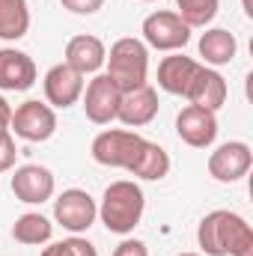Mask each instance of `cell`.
<instances>
[{"label":"cell","instance_id":"cell-1","mask_svg":"<svg viewBox=\"0 0 253 256\" xmlns=\"http://www.w3.org/2000/svg\"><path fill=\"white\" fill-rule=\"evenodd\" d=\"M196 242L206 256H253L250 224L226 208H214L200 220Z\"/></svg>","mask_w":253,"mask_h":256},{"label":"cell","instance_id":"cell-2","mask_svg":"<svg viewBox=\"0 0 253 256\" xmlns=\"http://www.w3.org/2000/svg\"><path fill=\"white\" fill-rule=\"evenodd\" d=\"M143 208H146V196L140 191V185L128 182V179H120V182H110L104 188L102 206H98V218L110 232L128 236L140 224Z\"/></svg>","mask_w":253,"mask_h":256},{"label":"cell","instance_id":"cell-3","mask_svg":"<svg viewBox=\"0 0 253 256\" xmlns=\"http://www.w3.org/2000/svg\"><path fill=\"white\" fill-rule=\"evenodd\" d=\"M108 78L116 84L120 92H131L137 86L146 84V74H149V51L140 39L126 36V39H116L110 45V54H108Z\"/></svg>","mask_w":253,"mask_h":256},{"label":"cell","instance_id":"cell-4","mask_svg":"<svg viewBox=\"0 0 253 256\" xmlns=\"http://www.w3.org/2000/svg\"><path fill=\"white\" fill-rule=\"evenodd\" d=\"M146 137H140L137 131H126V128H108L102 134H96L92 140V158L104 167H122L128 170L134 164V158L140 155Z\"/></svg>","mask_w":253,"mask_h":256},{"label":"cell","instance_id":"cell-5","mask_svg":"<svg viewBox=\"0 0 253 256\" xmlns=\"http://www.w3.org/2000/svg\"><path fill=\"white\" fill-rule=\"evenodd\" d=\"M9 131H15L21 140H30V143H45L54 137L57 131V114L51 104H42V102H24L12 110V126Z\"/></svg>","mask_w":253,"mask_h":256},{"label":"cell","instance_id":"cell-6","mask_svg":"<svg viewBox=\"0 0 253 256\" xmlns=\"http://www.w3.org/2000/svg\"><path fill=\"white\" fill-rule=\"evenodd\" d=\"M143 39H146V45H152L158 51H179V48L188 45L190 27L176 12L161 9V12L146 15V21H143Z\"/></svg>","mask_w":253,"mask_h":256},{"label":"cell","instance_id":"cell-7","mask_svg":"<svg viewBox=\"0 0 253 256\" xmlns=\"http://www.w3.org/2000/svg\"><path fill=\"white\" fill-rule=\"evenodd\" d=\"M54 218L68 232H86L98 218V206L86 191L68 188L54 200Z\"/></svg>","mask_w":253,"mask_h":256},{"label":"cell","instance_id":"cell-8","mask_svg":"<svg viewBox=\"0 0 253 256\" xmlns=\"http://www.w3.org/2000/svg\"><path fill=\"white\" fill-rule=\"evenodd\" d=\"M120 98H122V92L116 90V84L108 74H96L84 90V114H86V120L96 122V126H108L110 120H116Z\"/></svg>","mask_w":253,"mask_h":256},{"label":"cell","instance_id":"cell-9","mask_svg":"<svg viewBox=\"0 0 253 256\" xmlns=\"http://www.w3.org/2000/svg\"><path fill=\"white\" fill-rule=\"evenodd\" d=\"M253 164V152L244 140H230L224 146H218L208 155V173L218 182H238L248 176Z\"/></svg>","mask_w":253,"mask_h":256},{"label":"cell","instance_id":"cell-10","mask_svg":"<svg viewBox=\"0 0 253 256\" xmlns=\"http://www.w3.org/2000/svg\"><path fill=\"white\" fill-rule=\"evenodd\" d=\"M54 188H57L54 173L42 164H24L12 176V194L21 202H30V206H42L45 200H51Z\"/></svg>","mask_w":253,"mask_h":256},{"label":"cell","instance_id":"cell-11","mask_svg":"<svg viewBox=\"0 0 253 256\" xmlns=\"http://www.w3.org/2000/svg\"><path fill=\"white\" fill-rule=\"evenodd\" d=\"M176 134L188 146H194V149L212 146L214 137H218V116H214V110H206V108H196V104L182 108V114L176 116Z\"/></svg>","mask_w":253,"mask_h":256},{"label":"cell","instance_id":"cell-12","mask_svg":"<svg viewBox=\"0 0 253 256\" xmlns=\"http://www.w3.org/2000/svg\"><path fill=\"white\" fill-rule=\"evenodd\" d=\"M84 96V74H78L72 66L57 63L45 74V98L51 108H72Z\"/></svg>","mask_w":253,"mask_h":256},{"label":"cell","instance_id":"cell-13","mask_svg":"<svg viewBox=\"0 0 253 256\" xmlns=\"http://www.w3.org/2000/svg\"><path fill=\"white\" fill-rule=\"evenodd\" d=\"M226 96H230L226 80H224L214 68H208V66H200V68H196L188 92H185V98H188L190 104L206 108V110H220L224 102H226Z\"/></svg>","mask_w":253,"mask_h":256},{"label":"cell","instance_id":"cell-14","mask_svg":"<svg viewBox=\"0 0 253 256\" xmlns=\"http://www.w3.org/2000/svg\"><path fill=\"white\" fill-rule=\"evenodd\" d=\"M36 84V63L30 54L15 48H0V90L6 92H24Z\"/></svg>","mask_w":253,"mask_h":256},{"label":"cell","instance_id":"cell-15","mask_svg":"<svg viewBox=\"0 0 253 256\" xmlns=\"http://www.w3.org/2000/svg\"><path fill=\"white\" fill-rule=\"evenodd\" d=\"M158 116V92L143 84L131 92H122L120 98V110H116V120L126 122L128 128H140V126H149L152 120Z\"/></svg>","mask_w":253,"mask_h":256},{"label":"cell","instance_id":"cell-16","mask_svg":"<svg viewBox=\"0 0 253 256\" xmlns=\"http://www.w3.org/2000/svg\"><path fill=\"white\" fill-rule=\"evenodd\" d=\"M108 60V48L98 36H90V33H80V36H72L68 45H66V66H72L78 74H96Z\"/></svg>","mask_w":253,"mask_h":256},{"label":"cell","instance_id":"cell-17","mask_svg":"<svg viewBox=\"0 0 253 256\" xmlns=\"http://www.w3.org/2000/svg\"><path fill=\"white\" fill-rule=\"evenodd\" d=\"M196 68H200V63L185 57V54L164 57L158 63V86L164 92H170V96H185L190 80H194V74H196Z\"/></svg>","mask_w":253,"mask_h":256},{"label":"cell","instance_id":"cell-18","mask_svg":"<svg viewBox=\"0 0 253 256\" xmlns=\"http://www.w3.org/2000/svg\"><path fill=\"white\" fill-rule=\"evenodd\" d=\"M238 42L230 30L224 27H212L200 36V57L206 60V66H226L236 60Z\"/></svg>","mask_w":253,"mask_h":256},{"label":"cell","instance_id":"cell-19","mask_svg":"<svg viewBox=\"0 0 253 256\" xmlns=\"http://www.w3.org/2000/svg\"><path fill=\"white\" fill-rule=\"evenodd\" d=\"M128 173H134L137 179H146V182L164 179V176L170 173V155H167V149H161L158 143L146 140L143 149H140V155H137L134 164L128 167Z\"/></svg>","mask_w":253,"mask_h":256},{"label":"cell","instance_id":"cell-20","mask_svg":"<svg viewBox=\"0 0 253 256\" xmlns=\"http://www.w3.org/2000/svg\"><path fill=\"white\" fill-rule=\"evenodd\" d=\"M30 30V6L27 0H0V39L18 42Z\"/></svg>","mask_w":253,"mask_h":256},{"label":"cell","instance_id":"cell-21","mask_svg":"<svg viewBox=\"0 0 253 256\" xmlns=\"http://www.w3.org/2000/svg\"><path fill=\"white\" fill-rule=\"evenodd\" d=\"M51 236H54V224L45 214H39V212H27V214H21L12 224V238L21 242V244H30V248L48 244Z\"/></svg>","mask_w":253,"mask_h":256},{"label":"cell","instance_id":"cell-22","mask_svg":"<svg viewBox=\"0 0 253 256\" xmlns=\"http://www.w3.org/2000/svg\"><path fill=\"white\" fill-rule=\"evenodd\" d=\"M176 6H179L176 15H179L188 27H206V24L218 15L220 0H176Z\"/></svg>","mask_w":253,"mask_h":256},{"label":"cell","instance_id":"cell-23","mask_svg":"<svg viewBox=\"0 0 253 256\" xmlns=\"http://www.w3.org/2000/svg\"><path fill=\"white\" fill-rule=\"evenodd\" d=\"M39 256H98V250L86 242V238H63V242H54L48 244Z\"/></svg>","mask_w":253,"mask_h":256},{"label":"cell","instance_id":"cell-24","mask_svg":"<svg viewBox=\"0 0 253 256\" xmlns=\"http://www.w3.org/2000/svg\"><path fill=\"white\" fill-rule=\"evenodd\" d=\"M15 158H18V149H15V137H12V131H9V134L0 137V173L12 170V167H15Z\"/></svg>","mask_w":253,"mask_h":256},{"label":"cell","instance_id":"cell-25","mask_svg":"<svg viewBox=\"0 0 253 256\" xmlns=\"http://www.w3.org/2000/svg\"><path fill=\"white\" fill-rule=\"evenodd\" d=\"M60 3L74 15H96L104 6V0H60Z\"/></svg>","mask_w":253,"mask_h":256},{"label":"cell","instance_id":"cell-26","mask_svg":"<svg viewBox=\"0 0 253 256\" xmlns=\"http://www.w3.org/2000/svg\"><path fill=\"white\" fill-rule=\"evenodd\" d=\"M114 256H149V250H146L143 242H137V238H126V242L114 250Z\"/></svg>","mask_w":253,"mask_h":256},{"label":"cell","instance_id":"cell-27","mask_svg":"<svg viewBox=\"0 0 253 256\" xmlns=\"http://www.w3.org/2000/svg\"><path fill=\"white\" fill-rule=\"evenodd\" d=\"M9 126H12V108H9V102L0 96V137L9 134Z\"/></svg>","mask_w":253,"mask_h":256},{"label":"cell","instance_id":"cell-28","mask_svg":"<svg viewBox=\"0 0 253 256\" xmlns=\"http://www.w3.org/2000/svg\"><path fill=\"white\" fill-rule=\"evenodd\" d=\"M179 256H202V254H179Z\"/></svg>","mask_w":253,"mask_h":256},{"label":"cell","instance_id":"cell-29","mask_svg":"<svg viewBox=\"0 0 253 256\" xmlns=\"http://www.w3.org/2000/svg\"><path fill=\"white\" fill-rule=\"evenodd\" d=\"M146 3H152V0H146Z\"/></svg>","mask_w":253,"mask_h":256}]
</instances>
